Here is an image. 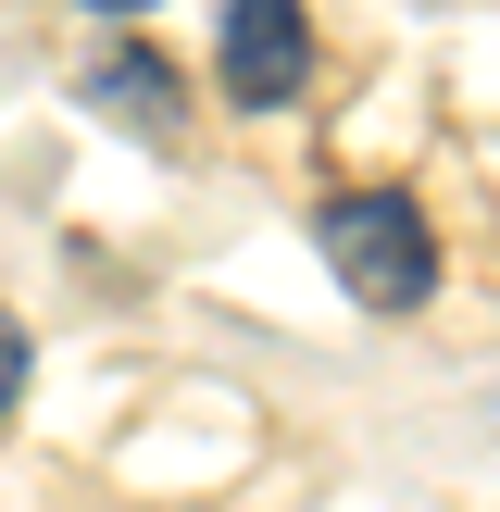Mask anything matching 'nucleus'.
<instances>
[{"instance_id":"1","label":"nucleus","mask_w":500,"mask_h":512,"mask_svg":"<svg viewBox=\"0 0 500 512\" xmlns=\"http://www.w3.org/2000/svg\"><path fill=\"white\" fill-rule=\"evenodd\" d=\"M325 263H338V288L363 300V313H425V288H438V238H425V213L400 188H338L313 213Z\"/></svg>"},{"instance_id":"2","label":"nucleus","mask_w":500,"mask_h":512,"mask_svg":"<svg viewBox=\"0 0 500 512\" xmlns=\"http://www.w3.org/2000/svg\"><path fill=\"white\" fill-rule=\"evenodd\" d=\"M213 63H225V100L275 113V100H300V88H313V13H300V0H225Z\"/></svg>"},{"instance_id":"3","label":"nucleus","mask_w":500,"mask_h":512,"mask_svg":"<svg viewBox=\"0 0 500 512\" xmlns=\"http://www.w3.org/2000/svg\"><path fill=\"white\" fill-rule=\"evenodd\" d=\"M88 113H113L125 138H175L188 125V88H175L163 50H100L88 63Z\"/></svg>"},{"instance_id":"4","label":"nucleus","mask_w":500,"mask_h":512,"mask_svg":"<svg viewBox=\"0 0 500 512\" xmlns=\"http://www.w3.org/2000/svg\"><path fill=\"white\" fill-rule=\"evenodd\" d=\"M25 375H38V338H25V325H13V313H0V425H13V413H25Z\"/></svg>"},{"instance_id":"5","label":"nucleus","mask_w":500,"mask_h":512,"mask_svg":"<svg viewBox=\"0 0 500 512\" xmlns=\"http://www.w3.org/2000/svg\"><path fill=\"white\" fill-rule=\"evenodd\" d=\"M75 13H150V0H75Z\"/></svg>"}]
</instances>
